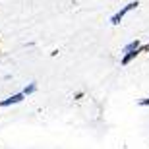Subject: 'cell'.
<instances>
[{"instance_id":"1","label":"cell","mask_w":149,"mask_h":149,"mask_svg":"<svg viewBox=\"0 0 149 149\" xmlns=\"http://www.w3.org/2000/svg\"><path fill=\"white\" fill-rule=\"evenodd\" d=\"M138 6H139V2H138V0H136V2H130V4H126V6H124V8H122L120 12H116L114 16L111 17V23H112V25H118V23H120V19H122V17L126 16V14H128V12H130V10H136Z\"/></svg>"},{"instance_id":"2","label":"cell","mask_w":149,"mask_h":149,"mask_svg":"<svg viewBox=\"0 0 149 149\" xmlns=\"http://www.w3.org/2000/svg\"><path fill=\"white\" fill-rule=\"evenodd\" d=\"M23 97H25L23 93H16V95H12L10 99L0 101V107H10V105H16V103H22V101H23Z\"/></svg>"},{"instance_id":"3","label":"cell","mask_w":149,"mask_h":149,"mask_svg":"<svg viewBox=\"0 0 149 149\" xmlns=\"http://www.w3.org/2000/svg\"><path fill=\"white\" fill-rule=\"evenodd\" d=\"M138 54H139V47H138V49H134V50H128V52H124V58H122V66H128V64H130V62H132Z\"/></svg>"},{"instance_id":"4","label":"cell","mask_w":149,"mask_h":149,"mask_svg":"<svg viewBox=\"0 0 149 149\" xmlns=\"http://www.w3.org/2000/svg\"><path fill=\"white\" fill-rule=\"evenodd\" d=\"M138 47H141V45H139V41L136 39V41H132V43H128L126 47L122 49V52H128V50H134V49H138Z\"/></svg>"},{"instance_id":"5","label":"cell","mask_w":149,"mask_h":149,"mask_svg":"<svg viewBox=\"0 0 149 149\" xmlns=\"http://www.w3.org/2000/svg\"><path fill=\"white\" fill-rule=\"evenodd\" d=\"M35 89H37V85H35V83H31V85H27V87L23 89L22 93L23 95H31V93H35Z\"/></svg>"},{"instance_id":"6","label":"cell","mask_w":149,"mask_h":149,"mask_svg":"<svg viewBox=\"0 0 149 149\" xmlns=\"http://www.w3.org/2000/svg\"><path fill=\"white\" fill-rule=\"evenodd\" d=\"M139 52H149V43L143 45V47H139Z\"/></svg>"},{"instance_id":"7","label":"cell","mask_w":149,"mask_h":149,"mask_svg":"<svg viewBox=\"0 0 149 149\" xmlns=\"http://www.w3.org/2000/svg\"><path fill=\"white\" fill-rule=\"evenodd\" d=\"M139 107H149V99H141L139 101Z\"/></svg>"}]
</instances>
